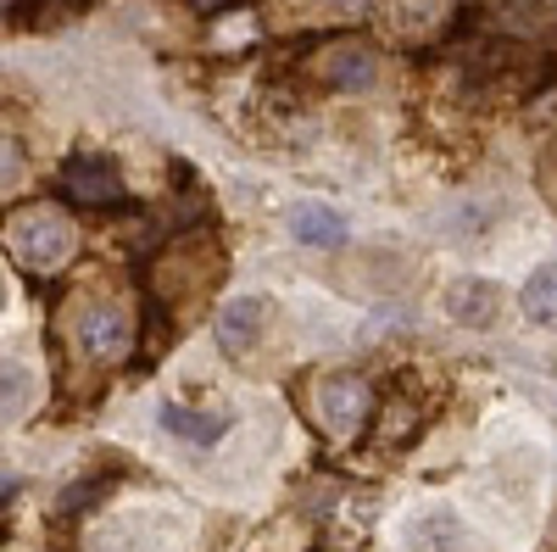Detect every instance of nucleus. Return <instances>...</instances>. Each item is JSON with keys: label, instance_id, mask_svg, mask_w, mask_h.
<instances>
[{"label": "nucleus", "instance_id": "nucleus-1", "mask_svg": "<svg viewBox=\"0 0 557 552\" xmlns=\"http://www.w3.org/2000/svg\"><path fill=\"white\" fill-rule=\"evenodd\" d=\"M7 246H12V257L23 262V268H34V273H57L67 257H73V246H78V229H73V218L62 212V207H51V201H34V207H17L12 218H7Z\"/></svg>", "mask_w": 557, "mask_h": 552}, {"label": "nucleus", "instance_id": "nucleus-2", "mask_svg": "<svg viewBox=\"0 0 557 552\" xmlns=\"http://www.w3.org/2000/svg\"><path fill=\"white\" fill-rule=\"evenodd\" d=\"M307 413L330 441H351L374 425V385L357 375H323L307 391Z\"/></svg>", "mask_w": 557, "mask_h": 552}, {"label": "nucleus", "instance_id": "nucleus-3", "mask_svg": "<svg viewBox=\"0 0 557 552\" xmlns=\"http://www.w3.org/2000/svg\"><path fill=\"white\" fill-rule=\"evenodd\" d=\"M307 73L323 84V89H368L380 78V57L368 39H335L307 62Z\"/></svg>", "mask_w": 557, "mask_h": 552}, {"label": "nucleus", "instance_id": "nucleus-4", "mask_svg": "<svg viewBox=\"0 0 557 552\" xmlns=\"http://www.w3.org/2000/svg\"><path fill=\"white\" fill-rule=\"evenodd\" d=\"M62 196L78 201V207H96V212L128 201L123 179H117V168H112L107 157H73V162L62 168Z\"/></svg>", "mask_w": 557, "mask_h": 552}, {"label": "nucleus", "instance_id": "nucleus-5", "mask_svg": "<svg viewBox=\"0 0 557 552\" xmlns=\"http://www.w3.org/2000/svg\"><path fill=\"white\" fill-rule=\"evenodd\" d=\"M134 330H128V312L112 307V302H96V307H84L78 312V346L84 357H96V363H117L128 352Z\"/></svg>", "mask_w": 557, "mask_h": 552}, {"label": "nucleus", "instance_id": "nucleus-6", "mask_svg": "<svg viewBox=\"0 0 557 552\" xmlns=\"http://www.w3.org/2000/svg\"><path fill=\"white\" fill-rule=\"evenodd\" d=\"M268 330V302L262 296H228L212 318V335L228 357H246L257 346V335Z\"/></svg>", "mask_w": 557, "mask_h": 552}, {"label": "nucleus", "instance_id": "nucleus-7", "mask_svg": "<svg viewBox=\"0 0 557 552\" xmlns=\"http://www.w3.org/2000/svg\"><path fill=\"white\" fill-rule=\"evenodd\" d=\"M285 229L296 235V246H312V252H341L346 246V218L323 201H296L285 212Z\"/></svg>", "mask_w": 557, "mask_h": 552}, {"label": "nucleus", "instance_id": "nucleus-8", "mask_svg": "<svg viewBox=\"0 0 557 552\" xmlns=\"http://www.w3.org/2000/svg\"><path fill=\"white\" fill-rule=\"evenodd\" d=\"M446 312L457 318L462 330H491L496 312H502V291L491 280H457L446 291Z\"/></svg>", "mask_w": 557, "mask_h": 552}, {"label": "nucleus", "instance_id": "nucleus-9", "mask_svg": "<svg viewBox=\"0 0 557 552\" xmlns=\"http://www.w3.org/2000/svg\"><path fill=\"white\" fill-rule=\"evenodd\" d=\"M162 430L178 436V441H190V446H218V441L228 436V413H201V407L168 402V407H162Z\"/></svg>", "mask_w": 557, "mask_h": 552}, {"label": "nucleus", "instance_id": "nucleus-10", "mask_svg": "<svg viewBox=\"0 0 557 552\" xmlns=\"http://www.w3.org/2000/svg\"><path fill=\"white\" fill-rule=\"evenodd\" d=\"M380 413V446H401V441H412L418 430H424V407L418 402H407V396H391L385 407H374Z\"/></svg>", "mask_w": 557, "mask_h": 552}, {"label": "nucleus", "instance_id": "nucleus-11", "mask_svg": "<svg viewBox=\"0 0 557 552\" xmlns=\"http://www.w3.org/2000/svg\"><path fill=\"white\" fill-rule=\"evenodd\" d=\"M519 302H524V318H535V324H557V262L530 273Z\"/></svg>", "mask_w": 557, "mask_h": 552}, {"label": "nucleus", "instance_id": "nucleus-12", "mask_svg": "<svg viewBox=\"0 0 557 552\" xmlns=\"http://www.w3.org/2000/svg\"><path fill=\"white\" fill-rule=\"evenodd\" d=\"M34 402V368L23 363H0V425L23 419V407Z\"/></svg>", "mask_w": 557, "mask_h": 552}, {"label": "nucleus", "instance_id": "nucleus-13", "mask_svg": "<svg viewBox=\"0 0 557 552\" xmlns=\"http://www.w3.org/2000/svg\"><path fill=\"white\" fill-rule=\"evenodd\" d=\"M23 179H28V157H23V140L17 134L0 128V201L17 196L23 191Z\"/></svg>", "mask_w": 557, "mask_h": 552}, {"label": "nucleus", "instance_id": "nucleus-14", "mask_svg": "<svg viewBox=\"0 0 557 552\" xmlns=\"http://www.w3.org/2000/svg\"><path fill=\"white\" fill-rule=\"evenodd\" d=\"M78 7L73 0H17V23L23 28H57V23H67Z\"/></svg>", "mask_w": 557, "mask_h": 552}, {"label": "nucleus", "instance_id": "nucleus-15", "mask_svg": "<svg viewBox=\"0 0 557 552\" xmlns=\"http://www.w3.org/2000/svg\"><path fill=\"white\" fill-rule=\"evenodd\" d=\"M190 7H201V12H212V7H218V0H190Z\"/></svg>", "mask_w": 557, "mask_h": 552}, {"label": "nucleus", "instance_id": "nucleus-16", "mask_svg": "<svg viewBox=\"0 0 557 552\" xmlns=\"http://www.w3.org/2000/svg\"><path fill=\"white\" fill-rule=\"evenodd\" d=\"M0 307H7V273H0Z\"/></svg>", "mask_w": 557, "mask_h": 552}]
</instances>
